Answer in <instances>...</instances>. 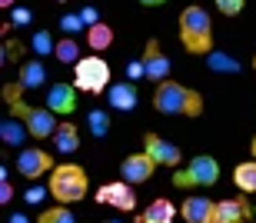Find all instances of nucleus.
Returning a JSON list of instances; mask_svg holds the SVG:
<instances>
[{
  "instance_id": "obj_1",
  "label": "nucleus",
  "mask_w": 256,
  "mask_h": 223,
  "mask_svg": "<svg viewBox=\"0 0 256 223\" xmlns=\"http://www.w3.org/2000/svg\"><path fill=\"white\" fill-rule=\"evenodd\" d=\"M153 110L163 116H200L203 114V97L193 87H183L176 80H163L153 90Z\"/></svg>"
},
{
  "instance_id": "obj_2",
  "label": "nucleus",
  "mask_w": 256,
  "mask_h": 223,
  "mask_svg": "<svg viewBox=\"0 0 256 223\" xmlns=\"http://www.w3.org/2000/svg\"><path fill=\"white\" fill-rule=\"evenodd\" d=\"M20 90L24 87H20L17 80L4 87V97H7V104H10V114L20 116V120L27 124V130H30L34 140H47V136H54L57 126H60L57 114H54L50 107H30V104H24V100H20Z\"/></svg>"
},
{
  "instance_id": "obj_3",
  "label": "nucleus",
  "mask_w": 256,
  "mask_h": 223,
  "mask_svg": "<svg viewBox=\"0 0 256 223\" xmlns=\"http://www.w3.org/2000/svg\"><path fill=\"white\" fill-rule=\"evenodd\" d=\"M180 40L183 47H186V54H203L206 57L210 50H213V20H210V14L203 7H186L180 14Z\"/></svg>"
},
{
  "instance_id": "obj_4",
  "label": "nucleus",
  "mask_w": 256,
  "mask_h": 223,
  "mask_svg": "<svg viewBox=\"0 0 256 223\" xmlns=\"http://www.w3.org/2000/svg\"><path fill=\"white\" fill-rule=\"evenodd\" d=\"M86 190H90V180H86V170L76 164H60L54 174H50V196L57 204H76L84 200Z\"/></svg>"
},
{
  "instance_id": "obj_5",
  "label": "nucleus",
  "mask_w": 256,
  "mask_h": 223,
  "mask_svg": "<svg viewBox=\"0 0 256 223\" xmlns=\"http://www.w3.org/2000/svg\"><path fill=\"white\" fill-rule=\"evenodd\" d=\"M74 87L84 90V94L110 90V64L104 57H84L74 67Z\"/></svg>"
},
{
  "instance_id": "obj_6",
  "label": "nucleus",
  "mask_w": 256,
  "mask_h": 223,
  "mask_svg": "<svg viewBox=\"0 0 256 223\" xmlns=\"http://www.w3.org/2000/svg\"><path fill=\"white\" fill-rule=\"evenodd\" d=\"M216 180H220V164L206 154L193 156L183 170L173 174V186H213Z\"/></svg>"
},
{
  "instance_id": "obj_7",
  "label": "nucleus",
  "mask_w": 256,
  "mask_h": 223,
  "mask_svg": "<svg viewBox=\"0 0 256 223\" xmlns=\"http://www.w3.org/2000/svg\"><path fill=\"white\" fill-rule=\"evenodd\" d=\"M17 170L20 176H27V180H40V176L54 174L57 166H54V156L47 150H40V146H24L17 154Z\"/></svg>"
},
{
  "instance_id": "obj_8",
  "label": "nucleus",
  "mask_w": 256,
  "mask_h": 223,
  "mask_svg": "<svg viewBox=\"0 0 256 223\" xmlns=\"http://www.w3.org/2000/svg\"><path fill=\"white\" fill-rule=\"evenodd\" d=\"M96 204H106V206H116V210H136V194H133V186L126 180H116V184H104L96 190Z\"/></svg>"
},
{
  "instance_id": "obj_9",
  "label": "nucleus",
  "mask_w": 256,
  "mask_h": 223,
  "mask_svg": "<svg viewBox=\"0 0 256 223\" xmlns=\"http://www.w3.org/2000/svg\"><path fill=\"white\" fill-rule=\"evenodd\" d=\"M156 166H160V164H156V160H153L146 150H143V154H130L124 164H120V180H126L130 186L146 184V180L153 176V170H156Z\"/></svg>"
},
{
  "instance_id": "obj_10",
  "label": "nucleus",
  "mask_w": 256,
  "mask_h": 223,
  "mask_svg": "<svg viewBox=\"0 0 256 223\" xmlns=\"http://www.w3.org/2000/svg\"><path fill=\"white\" fill-rule=\"evenodd\" d=\"M143 67H146V77L163 84V80H170V57L163 54V47L156 40H146V47H143Z\"/></svg>"
},
{
  "instance_id": "obj_11",
  "label": "nucleus",
  "mask_w": 256,
  "mask_h": 223,
  "mask_svg": "<svg viewBox=\"0 0 256 223\" xmlns=\"http://www.w3.org/2000/svg\"><path fill=\"white\" fill-rule=\"evenodd\" d=\"M143 144H146L143 150H146L160 166H180V146L176 144H170V140H163V136H156V134H146Z\"/></svg>"
},
{
  "instance_id": "obj_12",
  "label": "nucleus",
  "mask_w": 256,
  "mask_h": 223,
  "mask_svg": "<svg viewBox=\"0 0 256 223\" xmlns=\"http://www.w3.org/2000/svg\"><path fill=\"white\" fill-rule=\"evenodd\" d=\"M47 107L57 116H70L76 110V87L74 84H54L47 90Z\"/></svg>"
},
{
  "instance_id": "obj_13",
  "label": "nucleus",
  "mask_w": 256,
  "mask_h": 223,
  "mask_svg": "<svg viewBox=\"0 0 256 223\" xmlns=\"http://www.w3.org/2000/svg\"><path fill=\"white\" fill-rule=\"evenodd\" d=\"M180 214L186 223H213L216 216V204L210 196H186L180 204Z\"/></svg>"
},
{
  "instance_id": "obj_14",
  "label": "nucleus",
  "mask_w": 256,
  "mask_h": 223,
  "mask_svg": "<svg viewBox=\"0 0 256 223\" xmlns=\"http://www.w3.org/2000/svg\"><path fill=\"white\" fill-rule=\"evenodd\" d=\"M246 204H243V196H226V200H220L216 204V216L213 223H246Z\"/></svg>"
},
{
  "instance_id": "obj_15",
  "label": "nucleus",
  "mask_w": 256,
  "mask_h": 223,
  "mask_svg": "<svg viewBox=\"0 0 256 223\" xmlns=\"http://www.w3.org/2000/svg\"><path fill=\"white\" fill-rule=\"evenodd\" d=\"M106 100H110V107H114V110H136L140 94H136V87H133V84H110Z\"/></svg>"
},
{
  "instance_id": "obj_16",
  "label": "nucleus",
  "mask_w": 256,
  "mask_h": 223,
  "mask_svg": "<svg viewBox=\"0 0 256 223\" xmlns=\"http://www.w3.org/2000/svg\"><path fill=\"white\" fill-rule=\"evenodd\" d=\"M0 140H4L7 146H20V144H27V140H30L27 124H24L20 116H14V114L4 116V120H0Z\"/></svg>"
},
{
  "instance_id": "obj_17",
  "label": "nucleus",
  "mask_w": 256,
  "mask_h": 223,
  "mask_svg": "<svg viewBox=\"0 0 256 223\" xmlns=\"http://www.w3.org/2000/svg\"><path fill=\"white\" fill-rule=\"evenodd\" d=\"M24 90H40L47 84V67L40 60H24L20 64V80H17Z\"/></svg>"
},
{
  "instance_id": "obj_18",
  "label": "nucleus",
  "mask_w": 256,
  "mask_h": 223,
  "mask_svg": "<svg viewBox=\"0 0 256 223\" xmlns=\"http://www.w3.org/2000/svg\"><path fill=\"white\" fill-rule=\"evenodd\" d=\"M173 216H176V206L160 196V200H153V204L143 210L136 223H173Z\"/></svg>"
},
{
  "instance_id": "obj_19",
  "label": "nucleus",
  "mask_w": 256,
  "mask_h": 223,
  "mask_svg": "<svg viewBox=\"0 0 256 223\" xmlns=\"http://www.w3.org/2000/svg\"><path fill=\"white\" fill-rule=\"evenodd\" d=\"M54 144H57L60 154H76L80 150V134H76V126L70 120H60L57 134H54Z\"/></svg>"
},
{
  "instance_id": "obj_20",
  "label": "nucleus",
  "mask_w": 256,
  "mask_h": 223,
  "mask_svg": "<svg viewBox=\"0 0 256 223\" xmlns=\"http://www.w3.org/2000/svg\"><path fill=\"white\" fill-rule=\"evenodd\" d=\"M206 67L213 70V74H240V60L230 57V54H220V50H210Z\"/></svg>"
},
{
  "instance_id": "obj_21",
  "label": "nucleus",
  "mask_w": 256,
  "mask_h": 223,
  "mask_svg": "<svg viewBox=\"0 0 256 223\" xmlns=\"http://www.w3.org/2000/svg\"><path fill=\"white\" fill-rule=\"evenodd\" d=\"M54 57L60 60V64H70V67H76V64H80V44H76V37H60L57 40V54H54Z\"/></svg>"
},
{
  "instance_id": "obj_22",
  "label": "nucleus",
  "mask_w": 256,
  "mask_h": 223,
  "mask_svg": "<svg viewBox=\"0 0 256 223\" xmlns=\"http://www.w3.org/2000/svg\"><path fill=\"white\" fill-rule=\"evenodd\" d=\"M233 180L243 194H256V160H246V164H240L233 170Z\"/></svg>"
},
{
  "instance_id": "obj_23",
  "label": "nucleus",
  "mask_w": 256,
  "mask_h": 223,
  "mask_svg": "<svg viewBox=\"0 0 256 223\" xmlns=\"http://www.w3.org/2000/svg\"><path fill=\"white\" fill-rule=\"evenodd\" d=\"M86 44L100 54V50H106L110 44H114V30H110V24H94V27L86 30Z\"/></svg>"
},
{
  "instance_id": "obj_24",
  "label": "nucleus",
  "mask_w": 256,
  "mask_h": 223,
  "mask_svg": "<svg viewBox=\"0 0 256 223\" xmlns=\"http://www.w3.org/2000/svg\"><path fill=\"white\" fill-rule=\"evenodd\" d=\"M86 126H90V134H94V136H106V134H110V114H106V110H90Z\"/></svg>"
},
{
  "instance_id": "obj_25",
  "label": "nucleus",
  "mask_w": 256,
  "mask_h": 223,
  "mask_svg": "<svg viewBox=\"0 0 256 223\" xmlns=\"http://www.w3.org/2000/svg\"><path fill=\"white\" fill-rule=\"evenodd\" d=\"M30 47H34V54H37V57H47V54H57V40L50 37L47 30H40V34H34Z\"/></svg>"
},
{
  "instance_id": "obj_26",
  "label": "nucleus",
  "mask_w": 256,
  "mask_h": 223,
  "mask_svg": "<svg viewBox=\"0 0 256 223\" xmlns=\"http://www.w3.org/2000/svg\"><path fill=\"white\" fill-rule=\"evenodd\" d=\"M37 223H76V216L70 214L64 204H60V206H50V210H44V214L37 216Z\"/></svg>"
},
{
  "instance_id": "obj_27",
  "label": "nucleus",
  "mask_w": 256,
  "mask_h": 223,
  "mask_svg": "<svg viewBox=\"0 0 256 223\" xmlns=\"http://www.w3.org/2000/svg\"><path fill=\"white\" fill-rule=\"evenodd\" d=\"M60 27H64L66 37H74V34H80V30H84L86 24H84V17H80V14H66V17L60 20Z\"/></svg>"
},
{
  "instance_id": "obj_28",
  "label": "nucleus",
  "mask_w": 256,
  "mask_h": 223,
  "mask_svg": "<svg viewBox=\"0 0 256 223\" xmlns=\"http://www.w3.org/2000/svg\"><path fill=\"white\" fill-rule=\"evenodd\" d=\"M243 7H246V0H216V10H220V14H226V17L243 14Z\"/></svg>"
},
{
  "instance_id": "obj_29",
  "label": "nucleus",
  "mask_w": 256,
  "mask_h": 223,
  "mask_svg": "<svg viewBox=\"0 0 256 223\" xmlns=\"http://www.w3.org/2000/svg\"><path fill=\"white\" fill-rule=\"evenodd\" d=\"M24 57V47L20 44H14V40H7V47H4V60L7 64H14V60H20Z\"/></svg>"
},
{
  "instance_id": "obj_30",
  "label": "nucleus",
  "mask_w": 256,
  "mask_h": 223,
  "mask_svg": "<svg viewBox=\"0 0 256 223\" xmlns=\"http://www.w3.org/2000/svg\"><path fill=\"white\" fill-rule=\"evenodd\" d=\"M80 17H84L86 30L94 27V24H100V14H96V7H84V10H80Z\"/></svg>"
},
{
  "instance_id": "obj_31",
  "label": "nucleus",
  "mask_w": 256,
  "mask_h": 223,
  "mask_svg": "<svg viewBox=\"0 0 256 223\" xmlns=\"http://www.w3.org/2000/svg\"><path fill=\"white\" fill-rule=\"evenodd\" d=\"M44 196H47V190H44V186H30L27 194H24V200H27V204H40Z\"/></svg>"
},
{
  "instance_id": "obj_32",
  "label": "nucleus",
  "mask_w": 256,
  "mask_h": 223,
  "mask_svg": "<svg viewBox=\"0 0 256 223\" xmlns=\"http://www.w3.org/2000/svg\"><path fill=\"white\" fill-rule=\"evenodd\" d=\"M126 74H130V80H140V77H146V67H143V60H133L130 67H126Z\"/></svg>"
},
{
  "instance_id": "obj_33",
  "label": "nucleus",
  "mask_w": 256,
  "mask_h": 223,
  "mask_svg": "<svg viewBox=\"0 0 256 223\" xmlns=\"http://www.w3.org/2000/svg\"><path fill=\"white\" fill-rule=\"evenodd\" d=\"M14 200V186H10V180H0V204H10Z\"/></svg>"
},
{
  "instance_id": "obj_34",
  "label": "nucleus",
  "mask_w": 256,
  "mask_h": 223,
  "mask_svg": "<svg viewBox=\"0 0 256 223\" xmlns=\"http://www.w3.org/2000/svg\"><path fill=\"white\" fill-rule=\"evenodd\" d=\"M14 24H17V27L20 24H30V10L27 7H14Z\"/></svg>"
},
{
  "instance_id": "obj_35",
  "label": "nucleus",
  "mask_w": 256,
  "mask_h": 223,
  "mask_svg": "<svg viewBox=\"0 0 256 223\" xmlns=\"http://www.w3.org/2000/svg\"><path fill=\"white\" fill-rule=\"evenodd\" d=\"M143 7H160V4H166V0H140Z\"/></svg>"
},
{
  "instance_id": "obj_36",
  "label": "nucleus",
  "mask_w": 256,
  "mask_h": 223,
  "mask_svg": "<svg viewBox=\"0 0 256 223\" xmlns=\"http://www.w3.org/2000/svg\"><path fill=\"white\" fill-rule=\"evenodd\" d=\"M10 223H30V220L24 214H14V216H10Z\"/></svg>"
},
{
  "instance_id": "obj_37",
  "label": "nucleus",
  "mask_w": 256,
  "mask_h": 223,
  "mask_svg": "<svg viewBox=\"0 0 256 223\" xmlns=\"http://www.w3.org/2000/svg\"><path fill=\"white\" fill-rule=\"evenodd\" d=\"M14 4H17V0H0V7H7V10L14 7Z\"/></svg>"
},
{
  "instance_id": "obj_38",
  "label": "nucleus",
  "mask_w": 256,
  "mask_h": 223,
  "mask_svg": "<svg viewBox=\"0 0 256 223\" xmlns=\"http://www.w3.org/2000/svg\"><path fill=\"white\" fill-rule=\"evenodd\" d=\"M250 150H253V160H256V136H253V144H250Z\"/></svg>"
},
{
  "instance_id": "obj_39",
  "label": "nucleus",
  "mask_w": 256,
  "mask_h": 223,
  "mask_svg": "<svg viewBox=\"0 0 256 223\" xmlns=\"http://www.w3.org/2000/svg\"><path fill=\"white\" fill-rule=\"evenodd\" d=\"M104 223H124V220H104Z\"/></svg>"
},
{
  "instance_id": "obj_40",
  "label": "nucleus",
  "mask_w": 256,
  "mask_h": 223,
  "mask_svg": "<svg viewBox=\"0 0 256 223\" xmlns=\"http://www.w3.org/2000/svg\"><path fill=\"white\" fill-rule=\"evenodd\" d=\"M253 70H256V54H253Z\"/></svg>"
},
{
  "instance_id": "obj_41",
  "label": "nucleus",
  "mask_w": 256,
  "mask_h": 223,
  "mask_svg": "<svg viewBox=\"0 0 256 223\" xmlns=\"http://www.w3.org/2000/svg\"><path fill=\"white\" fill-rule=\"evenodd\" d=\"M54 4H66V0H54Z\"/></svg>"
}]
</instances>
